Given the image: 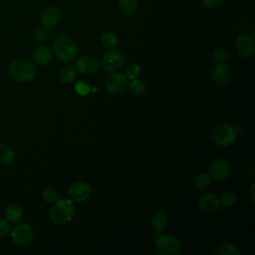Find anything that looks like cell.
<instances>
[{
    "label": "cell",
    "mask_w": 255,
    "mask_h": 255,
    "mask_svg": "<svg viewBox=\"0 0 255 255\" xmlns=\"http://www.w3.org/2000/svg\"><path fill=\"white\" fill-rule=\"evenodd\" d=\"M8 73L12 80L17 83H28L36 76V67L33 63L25 59L13 61L8 67Z\"/></svg>",
    "instance_id": "obj_1"
},
{
    "label": "cell",
    "mask_w": 255,
    "mask_h": 255,
    "mask_svg": "<svg viewBox=\"0 0 255 255\" xmlns=\"http://www.w3.org/2000/svg\"><path fill=\"white\" fill-rule=\"evenodd\" d=\"M75 213V205L70 198H58L50 209L49 217L55 224L62 225L69 222Z\"/></svg>",
    "instance_id": "obj_2"
},
{
    "label": "cell",
    "mask_w": 255,
    "mask_h": 255,
    "mask_svg": "<svg viewBox=\"0 0 255 255\" xmlns=\"http://www.w3.org/2000/svg\"><path fill=\"white\" fill-rule=\"evenodd\" d=\"M53 52L63 62H71L78 53L76 42L69 36L62 35L53 42Z\"/></svg>",
    "instance_id": "obj_3"
},
{
    "label": "cell",
    "mask_w": 255,
    "mask_h": 255,
    "mask_svg": "<svg viewBox=\"0 0 255 255\" xmlns=\"http://www.w3.org/2000/svg\"><path fill=\"white\" fill-rule=\"evenodd\" d=\"M238 130V128L228 123H221L213 130V140L219 146H230L235 141Z\"/></svg>",
    "instance_id": "obj_4"
},
{
    "label": "cell",
    "mask_w": 255,
    "mask_h": 255,
    "mask_svg": "<svg viewBox=\"0 0 255 255\" xmlns=\"http://www.w3.org/2000/svg\"><path fill=\"white\" fill-rule=\"evenodd\" d=\"M155 248L161 255H177L181 251V243L176 236L163 234L156 238Z\"/></svg>",
    "instance_id": "obj_5"
},
{
    "label": "cell",
    "mask_w": 255,
    "mask_h": 255,
    "mask_svg": "<svg viewBox=\"0 0 255 255\" xmlns=\"http://www.w3.org/2000/svg\"><path fill=\"white\" fill-rule=\"evenodd\" d=\"M13 242L18 246H27L34 239V230L31 225L25 222H17L9 233Z\"/></svg>",
    "instance_id": "obj_6"
},
{
    "label": "cell",
    "mask_w": 255,
    "mask_h": 255,
    "mask_svg": "<svg viewBox=\"0 0 255 255\" xmlns=\"http://www.w3.org/2000/svg\"><path fill=\"white\" fill-rule=\"evenodd\" d=\"M125 63V55L122 51L117 49H111L107 51L101 60L103 69L106 72L114 73L119 71Z\"/></svg>",
    "instance_id": "obj_7"
},
{
    "label": "cell",
    "mask_w": 255,
    "mask_h": 255,
    "mask_svg": "<svg viewBox=\"0 0 255 255\" xmlns=\"http://www.w3.org/2000/svg\"><path fill=\"white\" fill-rule=\"evenodd\" d=\"M231 173V165L229 161L223 158L214 159L208 167V174L212 179L223 180Z\"/></svg>",
    "instance_id": "obj_8"
},
{
    "label": "cell",
    "mask_w": 255,
    "mask_h": 255,
    "mask_svg": "<svg viewBox=\"0 0 255 255\" xmlns=\"http://www.w3.org/2000/svg\"><path fill=\"white\" fill-rule=\"evenodd\" d=\"M105 87L112 94H121L128 88V78L123 73H113L106 79Z\"/></svg>",
    "instance_id": "obj_9"
},
{
    "label": "cell",
    "mask_w": 255,
    "mask_h": 255,
    "mask_svg": "<svg viewBox=\"0 0 255 255\" xmlns=\"http://www.w3.org/2000/svg\"><path fill=\"white\" fill-rule=\"evenodd\" d=\"M92 195V187L85 181H76L69 187V196L73 201L84 202Z\"/></svg>",
    "instance_id": "obj_10"
},
{
    "label": "cell",
    "mask_w": 255,
    "mask_h": 255,
    "mask_svg": "<svg viewBox=\"0 0 255 255\" xmlns=\"http://www.w3.org/2000/svg\"><path fill=\"white\" fill-rule=\"evenodd\" d=\"M99 69V61L92 55H85L80 57L76 62V70L84 75L91 76L95 74Z\"/></svg>",
    "instance_id": "obj_11"
},
{
    "label": "cell",
    "mask_w": 255,
    "mask_h": 255,
    "mask_svg": "<svg viewBox=\"0 0 255 255\" xmlns=\"http://www.w3.org/2000/svg\"><path fill=\"white\" fill-rule=\"evenodd\" d=\"M62 13L56 6H49L45 8L40 16L41 25L47 29L56 27L61 21Z\"/></svg>",
    "instance_id": "obj_12"
},
{
    "label": "cell",
    "mask_w": 255,
    "mask_h": 255,
    "mask_svg": "<svg viewBox=\"0 0 255 255\" xmlns=\"http://www.w3.org/2000/svg\"><path fill=\"white\" fill-rule=\"evenodd\" d=\"M236 50L238 54L243 58H250L255 51L254 40L251 36L243 34L236 40Z\"/></svg>",
    "instance_id": "obj_13"
},
{
    "label": "cell",
    "mask_w": 255,
    "mask_h": 255,
    "mask_svg": "<svg viewBox=\"0 0 255 255\" xmlns=\"http://www.w3.org/2000/svg\"><path fill=\"white\" fill-rule=\"evenodd\" d=\"M198 205L199 208L208 214H212L214 212H216L220 206L219 203V198L212 193H206L203 194L199 197L198 200Z\"/></svg>",
    "instance_id": "obj_14"
},
{
    "label": "cell",
    "mask_w": 255,
    "mask_h": 255,
    "mask_svg": "<svg viewBox=\"0 0 255 255\" xmlns=\"http://www.w3.org/2000/svg\"><path fill=\"white\" fill-rule=\"evenodd\" d=\"M53 59V51L47 45H40L33 52V60L38 66H47Z\"/></svg>",
    "instance_id": "obj_15"
},
{
    "label": "cell",
    "mask_w": 255,
    "mask_h": 255,
    "mask_svg": "<svg viewBox=\"0 0 255 255\" xmlns=\"http://www.w3.org/2000/svg\"><path fill=\"white\" fill-rule=\"evenodd\" d=\"M212 79L217 84H226L229 82L231 77V71L229 67L223 63H218L212 69Z\"/></svg>",
    "instance_id": "obj_16"
},
{
    "label": "cell",
    "mask_w": 255,
    "mask_h": 255,
    "mask_svg": "<svg viewBox=\"0 0 255 255\" xmlns=\"http://www.w3.org/2000/svg\"><path fill=\"white\" fill-rule=\"evenodd\" d=\"M4 212H5L6 219L12 223L19 222L23 216L22 207L18 203H15V202H11V203L7 204Z\"/></svg>",
    "instance_id": "obj_17"
},
{
    "label": "cell",
    "mask_w": 255,
    "mask_h": 255,
    "mask_svg": "<svg viewBox=\"0 0 255 255\" xmlns=\"http://www.w3.org/2000/svg\"><path fill=\"white\" fill-rule=\"evenodd\" d=\"M139 6L138 0H118L119 11L126 16L133 15Z\"/></svg>",
    "instance_id": "obj_18"
},
{
    "label": "cell",
    "mask_w": 255,
    "mask_h": 255,
    "mask_svg": "<svg viewBox=\"0 0 255 255\" xmlns=\"http://www.w3.org/2000/svg\"><path fill=\"white\" fill-rule=\"evenodd\" d=\"M151 226L154 230L156 231H163L165 230V228L168 225V219L167 216L164 212L162 211H158L156 213H154L151 217Z\"/></svg>",
    "instance_id": "obj_19"
},
{
    "label": "cell",
    "mask_w": 255,
    "mask_h": 255,
    "mask_svg": "<svg viewBox=\"0 0 255 255\" xmlns=\"http://www.w3.org/2000/svg\"><path fill=\"white\" fill-rule=\"evenodd\" d=\"M15 150L8 144H0V163L10 164L15 160Z\"/></svg>",
    "instance_id": "obj_20"
},
{
    "label": "cell",
    "mask_w": 255,
    "mask_h": 255,
    "mask_svg": "<svg viewBox=\"0 0 255 255\" xmlns=\"http://www.w3.org/2000/svg\"><path fill=\"white\" fill-rule=\"evenodd\" d=\"M101 43L106 48L114 49V48H117L119 46L120 40H119V37L115 33L105 32L101 36Z\"/></svg>",
    "instance_id": "obj_21"
},
{
    "label": "cell",
    "mask_w": 255,
    "mask_h": 255,
    "mask_svg": "<svg viewBox=\"0 0 255 255\" xmlns=\"http://www.w3.org/2000/svg\"><path fill=\"white\" fill-rule=\"evenodd\" d=\"M76 79V69L71 66H65L60 72V80L64 84H71Z\"/></svg>",
    "instance_id": "obj_22"
},
{
    "label": "cell",
    "mask_w": 255,
    "mask_h": 255,
    "mask_svg": "<svg viewBox=\"0 0 255 255\" xmlns=\"http://www.w3.org/2000/svg\"><path fill=\"white\" fill-rule=\"evenodd\" d=\"M211 180H212V178L210 177V175L208 173L201 172L195 176L194 184H195L196 188L202 190V189H206L211 184Z\"/></svg>",
    "instance_id": "obj_23"
},
{
    "label": "cell",
    "mask_w": 255,
    "mask_h": 255,
    "mask_svg": "<svg viewBox=\"0 0 255 255\" xmlns=\"http://www.w3.org/2000/svg\"><path fill=\"white\" fill-rule=\"evenodd\" d=\"M215 253L217 255H239L240 251L234 244L226 243L219 246Z\"/></svg>",
    "instance_id": "obj_24"
},
{
    "label": "cell",
    "mask_w": 255,
    "mask_h": 255,
    "mask_svg": "<svg viewBox=\"0 0 255 255\" xmlns=\"http://www.w3.org/2000/svg\"><path fill=\"white\" fill-rule=\"evenodd\" d=\"M129 90L135 94V95H141L146 90V85L143 81L138 80L137 78L132 80V82L129 84Z\"/></svg>",
    "instance_id": "obj_25"
},
{
    "label": "cell",
    "mask_w": 255,
    "mask_h": 255,
    "mask_svg": "<svg viewBox=\"0 0 255 255\" xmlns=\"http://www.w3.org/2000/svg\"><path fill=\"white\" fill-rule=\"evenodd\" d=\"M235 202H236V196L231 191L224 192L219 198L220 205H223L224 207H231Z\"/></svg>",
    "instance_id": "obj_26"
},
{
    "label": "cell",
    "mask_w": 255,
    "mask_h": 255,
    "mask_svg": "<svg viewBox=\"0 0 255 255\" xmlns=\"http://www.w3.org/2000/svg\"><path fill=\"white\" fill-rule=\"evenodd\" d=\"M33 37H34V40L39 42V43H42V42H45L48 37H49V31L47 28L43 27L42 25L41 26H38L35 30H34V33H33Z\"/></svg>",
    "instance_id": "obj_27"
},
{
    "label": "cell",
    "mask_w": 255,
    "mask_h": 255,
    "mask_svg": "<svg viewBox=\"0 0 255 255\" xmlns=\"http://www.w3.org/2000/svg\"><path fill=\"white\" fill-rule=\"evenodd\" d=\"M140 72H141V68L138 64H130L127 67L126 69V76L128 79L129 80H134L136 78H138V76L140 75Z\"/></svg>",
    "instance_id": "obj_28"
},
{
    "label": "cell",
    "mask_w": 255,
    "mask_h": 255,
    "mask_svg": "<svg viewBox=\"0 0 255 255\" xmlns=\"http://www.w3.org/2000/svg\"><path fill=\"white\" fill-rule=\"evenodd\" d=\"M42 195H43L44 200L48 203H54L58 199V192L55 188H52V187L45 188L43 190Z\"/></svg>",
    "instance_id": "obj_29"
},
{
    "label": "cell",
    "mask_w": 255,
    "mask_h": 255,
    "mask_svg": "<svg viewBox=\"0 0 255 255\" xmlns=\"http://www.w3.org/2000/svg\"><path fill=\"white\" fill-rule=\"evenodd\" d=\"M228 58V54L227 51L224 48H217L215 49V51L213 52V59L216 63H224Z\"/></svg>",
    "instance_id": "obj_30"
},
{
    "label": "cell",
    "mask_w": 255,
    "mask_h": 255,
    "mask_svg": "<svg viewBox=\"0 0 255 255\" xmlns=\"http://www.w3.org/2000/svg\"><path fill=\"white\" fill-rule=\"evenodd\" d=\"M75 92L80 96H86L90 92V86L84 81H79L75 84Z\"/></svg>",
    "instance_id": "obj_31"
},
{
    "label": "cell",
    "mask_w": 255,
    "mask_h": 255,
    "mask_svg": "<svg viewBox=\"0 0 255 255\" xmlns=\"http://www.w3.org/2000/svg\"><path fill=\"white\" fill-rule=\"evenodd\" d=\"M11 222L6 218H0V238L7 236L11 231Z\"/></svg>",
    "instance_id": "obj_32"
},
{
    "label": "cell",
    "mask_w": 255,
    "mask_h": 255,
    "mask_svg": "<svg viewBox=\"0 0 255 255\" xmlns=\"http://www.w3.org/2000/svg\"><path fill=\"white\" fill-rule=\"evenodd\" d=\"M200 1H201V4L207 9L216 8L223 2V0H200Z\"/></svg>",
    "instance_id": "obj_33"
},
{
    "label": "cell",
    "mask_w": 255,
    "mask_h": 255,
    "mask_svg": "<svg viewBox=\"0 0 255 255\" xmlns=\"http://www.w3.org/2000/svg\"><path fill=\"white\" fill-rule=\"evenodd\" d=\"M254 188H255V183H251V185L249 186L248 188V195H249V198L251 199L252 202H254V198H255V195H254Z\"/></svg>",
    "instance_id": "obj_34"
},
{
    "label": "cell",
    "mask_w": 255,
    "mask_h": 255,
    "mask_svg": "<svg viewBox=\"0 0 255 255\" xmlns=\"http://www.w3.org/2000/svg\"><path fill=\"white\" fill-rule=\"evenodd\" d=\"M1 94H2V92H1V88H0V97H1Z\"/></svg>",
    "instance_id": "obj_35"
}]
</instances>
